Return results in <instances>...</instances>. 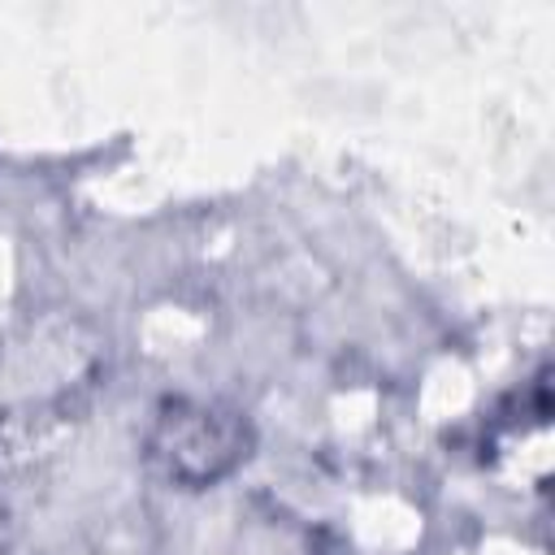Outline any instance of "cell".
<instances>
[{"label": "cell", "mask_w": 555, "mask_h": 555, "mask_svg": "<svg viewBox=\"0 0 555 555\" xmlns=\"http://www.w3.org/2000/svg\"><path fill=\"white\" fill-rule=\"evenodd\" d=\"M251 434L234 412L204 403H169L152 429V460L169 481L208 486L247 460Z\"/></svg>", "instance_id": "obj_1"}]
</instances>
